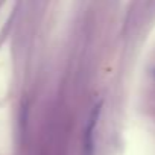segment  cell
I'll return each instance as SVG.
<instances>
[{
	"instance_id": "7a4b0ae2",
	"label": "cell",
	"mask_w": 155,
	"mask_h": 155,
	"mask_svg": "<svg viewBox=\"0 0 155 155\" xmlns=\"http://www.w3.org/2000/svg\"><path fill=\"white\" fill-rule=\"evenodd\" d=\"M153 76H155V70H153Z\"/></svg>"
},
{
	"instance_id": "6da1fadb",
	"label": "cell",
	"mask_w": 155,
	"mask_h": 155,
	"mask_svg": "<svg viewBox=\"0 0 155 155\" xmlns=\"http://www.w3.org/2000/svg\"><path fill=\"white\" fill-rule=\"evenodd\" d=\"M101 108H102V102H99L91 114H90V119H88V123L85 126V134H84V150H85V155H93V132H94V128H96V123H97V119H99V114H101Z\"/></svg>"
}]
</instances>
